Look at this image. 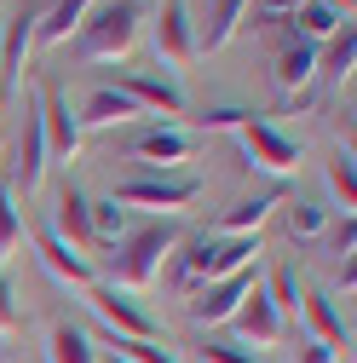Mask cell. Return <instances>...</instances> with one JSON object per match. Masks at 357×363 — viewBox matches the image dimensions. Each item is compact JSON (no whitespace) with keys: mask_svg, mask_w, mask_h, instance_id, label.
Here are the masks:
<instances>
[{"mask_svg":"<svg viewBox=\"0 0 357 363\" xmlns=\"http://www.w3.org/2000/svg\"><path fill=\"white\" fill-rule=\"evenodd\" d=\"M86 306L98 311V329H110L121 340H156V317L139 306V294H127L115 283H93L86 289Z\"/></svg>","mask_w":357,"mask_h":363,"instance_id":"5b68a950","label":"cell"},{"mask_svg":"<svg viewBox=\"0 0 357 363\" xmlns=\"http://www.w3.org/2000/svg\"><path fill=\"white\" fill-rule=\"evenodd\" d=\"M110 86H121V93L132 99V110H156L162 121H178L185 116V86H178L167 69L156 75V69H121Z\"/></svg>","mask_w":357,"mask_h":363,"instance_id":"52a82bcc","label":"cell"},{"mask_svg":"<svg viewBox=\"0 0 357 363\" xmlns=\"http://www.w3.org/2000/svg\"><path fill=\"white\" fill-rule=\"evenodd\" d=\"M334 357H340V352L323 346V340H300V346H294V363H334Z\"/></svg>","mask_w":357,"mask_h":363,"instance_id":"836d02e7","label":"cell"},{"mask_svg":"<svg viewBox=\"0 0 357 363\" xmlns=\"http://www.w3.org/2000/svg\"><path fill=\"white\" fill-rule=\"evenodd\" d=\"M35 254H40V265H47L52 277H64V283H75V289H93V283H98L93 259H86L75 242H64L52 225H40V231H35Z\"/></svg>","mask_w":357,"mask_h":363,"instance_id":"7c38bea8","label":"cell"},{"mask_svg":"<svg viewBox=\"0 0 357 363\" xmlns=\"http://www.w3.org/2000/svg\"><path fill=\"white\" fill-rule=\"evenodd\" d=\"M52 231H58L64 242H75L81 254L93 248V213H86V196H81L75 185L58 191V225H52Z\"/></svg>","mask_w":357,"mask_h":363,"instance_id":"d6986e66","label":"cell"},{"mask_svg":"<svg viewBox=\"0 0 357 363\" xmlns=\"http://www.w3.org/2000/svg\"><path fill=\"white\" fill-rule=\"evenodd\" d=\"M185 242V231H178V219H150V225H132V231L110 248V283L115 289H144L156 271H162V259Z\"/></svg>","mask_w":357,"mask_h":363,"instance_id":"6da1fadb","label":"cell"},{"mask_svg":"<svg viewBox=\"0 0 357 363\" xmlns=\"http://www.w3.org/2000/svg\"><path fill=\"white\" fill-rule=\"evenodd\" d=\"M202 352V363H259V352H248V346H237V340H208V346H196Z\"/></svg>","mask_w":357,"mask_h":363,"instance_id":"1f68e13d","label":"cell"},{"mask_svg":"<svg viewBox=\"0 0 357 363\" xmlns=\"http://www.w3.org/2000/svg\"><path fill=\"white\" fill-rule=\"evenodd\" d=\"M86 213H93V242H110V237H127V208L121 202H86Z\"/></svg>","mask_w":357,"mask_h":363,"instance_id":"83f0119b","label":"cell"},{"mask_svg":"<svg viewBox=\"0 0 357 363\" xmlns=\"http://www.w3.org/2000/svg\"><path fill=\"white\" fill-rule=\"evenodd\" d=\"M351 248H357V219H351V213H340V225H334V254H346V259H351Z\"/></svg>","mask_w":357,"mask_h":363,"instance_id":"e575fe53","label":"cell"},{"mask_svg":"<svg viewBox=\"0 0 357 363\" xmlns=\"http://www.w3.org/2000/svg\"><path fill=\"white\" fill-rule=\"evenodd\" d=\"M98 363H127V357H121V352H104V357H98Z\"/></svg>","mask_w":357,"mask_h":363,"instance_id":"f35d334b","label":"cell"},{"mask_svg":"<svg viewBox=\"0 0 357 363\" xmlns=\"http://www.w3.org/2000/svg\"><path fill=\"white\" fill-rule=\"evenodd\" d=\"M300 311H305V323L317 329V340H323V346H334V352H340V346L351 340V335H346V317L334 311V300H329V294H305V300H300Z\"/></svg>","mask_w":357,"mask_h":363,"instance_id":"603a6c76","label":"cell"},{"mask_svg":"<svg viewBox=\"0 0 357 363\" xmlns=\"http://www.w3.org/2000/svg\"><path fill=\"white\" fill-rule=\"evenodd\" d=\"M139 23H144V0H93L86 23L75 29V58H93V64L127 58L139 40Z\"/></svg>","mask_w":357,"mask_h":363,"instance_id":"7a4b0ae2","label":"cell"},{"mask_svg":"<svg viewBox=\"0 0 357 363\" xmlns=\"http://www.w3.org/2000/svg\"><path fill=\"white\" fill-rule=\"evenodd\" d=\"M277 202H283L277 191H265V196H242L237 208H225V213H219V237H259L265 213H271Z\"/></svg>","mask_w":357,"mask_h":363,"instance_id":"ffe728a7","label":"cell"},{"mask_svg":"<svg viewBox=\"0 0 357 363\" xmlns=\"http://www.w3.org/2000/svg\"><path fill=\"white\" fill-rule=\"evenodd\" d=\"M248 289H259V265H242V271H231V277H213V283H202L191 300H185V317L191 323H225V317L242 306V294Z\"/></svg>","mask_w":357,"mask_h":363,"instance_id":"8992f818","label":"cell"},{"mask_svg":"<svg viewBox=\"0 0 357 363\" xmlns=\"http://www.w3.org/2000/svg\"><path fill=\"white\" fill-rule=\"evenodd\" d=\"M202 196V179L196 173H139V179H127V185H115L110 202L121 208H150L156 219H173L178 208H191Z\"/></svg>","mask_w":357,"mask_h":363,"instance_id":"277c9868","label":"cell"},{"mask_svg":"<svg viewBox=\"0 0 357 363\" xmlns=\"http://www.w3.org/2000/svg\"><path fill=\"white\" fill-rule=\"evenodd\" d=\"M323 225H329V213H323L317 202H294V208H288V237H294V242H300V237H317Z\"/></svg>","mask_w":357,"mask_h":363,"instance_id":"4dcf8cb0","label":"cell"},{"mask_svg":"<svg viewBox=\"0 0 357 363\" xmlns=\"http://www.w3.org/2000/svg\"><path fill=\"white\" fill-rule=\"evenodd\" d=\"M225 323L237 329V346H248V340H254V346H271V340L283 335V311L265 300V289H248L242 306L225 317Z\"/></svg>","mask_w":357,"mask_h":363,"instance_id":"4fadbf2b","label":"cell"},{"mask_svg":"<svg viewBox=\"0 0 357 363\" xmlns=\"http://www.w3.org/2000/svg\"><path fill=\"white\" fill-rule=\"evenodd\" d=\"M323 179H329V191H334V208H340V213H351V208H357V173H351V145H346V150H334V156L323 162Z\"/></svg>","mask_w":357,"mask_h":363,"instance_id":"d4e9b609","label":"cell"},{"mask_svg":"<svg viewBox=\"0 0 357 363\" xmlns=\"http://www.w3.org/2000/svg\"><path fill=\"white\" fill-rule=\"evenodd\" d=\"M139 110H132V99L121 93V86H93L86 93V104H81V127H121V121H132Z\"/></svg>","mask_w":357,"mask_h":363,"instance_id":"ac0fdd59","label":"cell"},{"mask_svg":"<svg viewBox=\"0 0 357 363\" xmlns=\"http://www.w3.org/2000/svg\"><path fill=\"white\" fill-rule=\"evenodd\" d=\"M0 335H18V294L6 271H0Z\"/></svg>","mask_w":357,"mask_h":363,"instance_id":"d6a6232c","label":"cell"},{"mask_svg":"<svg viewBox=\"0 0 357 363\" xmlns=\"http://www.w3.org/2000/svg\"><path fill=\"white\" fill-rule=\"evenodd\" d=\"M40 12H47V0H29V6H18L6 23H0V99H12V86H18V69L35 47V23Z\"/></svg>","mask_w":357,"mask_h":363,"instance_id":"9c48e42d","label":"cell"},{"mask_svg":"<svg viewBox=\"0 0 357 363\" xmlns=\"http://www.w3.org/2000/svg\"><path fill=\"white\" fill-rule=\"evenodd\" d=\"M271 75H277L283 93H294V99H300V86L317 75V40H305V35H294V29H288V40H283V52H277Z\"/></svg>","mask_w":357,"mask_h":363,"instance_id":"9a60e30c","label":"cell"},{"mask_svg":"<svg viewBox=\"0 0 357 363\" xmlns=\"http://www.w3.org/2000/svg\"><path fill=\"white\" fill-rule=\"evenodd\" d=\"M35 110H40V133H47V156H75L81 150V121H75V110L64 104V93H40L35 99Z\"/></svg>","mask_w":357,"mask_h":363,"instance_id":"5bb4252c","label":"cell"},{"mask_svg":"<svg viewBox=\"0 0 357 363\" xmlns=\"http://www.w3.org/2000/svg\"><path fill=\"white\" fill-rule=\"evenodd\" d=\"M98 340L110 346V352H121L127 363H178L167 346H156V340H121V335H110V329H98Z\"/></svg>","mask_w":357,"mask_h":363,"instance_id":"4316f807","label":"cell"},{"mask_svg":"<svg viewBox=\"0 0 357 363\" xmlns=\"http://www.w3.org/2000/svg\"><path fill=\"white\" fill-rule=\"evenodd\" d=\"M265 300H271L277 311H300V277H294L288 265L271 271V283H265Z\"/></svg>","mask_w":357,"mask_h":363,"instance_id":"f1b7e54d","label":"cell"},{"mask_svg":"<svg viewBox=\"0 0 357 363\" xmlns=\"http://www.w3.org/2000/svg\"><path fill=\"white\" fill-rule=\"evenodd\" d=\"M18 237H23V213H18V202H12V185H0V259L12 254Z\"/></svg>","mask_w":357,"mask_h":363,"instance_id":"f546056e","label":"cell"},{"mask_svg":"<svg viewBox=\"0 0 357 363\" xmlns=\"http://www.w3.org/2000/svg\"><path fill=\"white\" fill-rule=\"evenodd\" d=\"M40 173H47V133H40V110H35V99H29V104H23V139H18V185L35 191Z\"/></svg>","mask_w":357,"mask_h":363,"instance_id":"2e32d148","label":"cell"},{"mask_svg":"<svg viewBox=\"0 0 357 363\" xmlns=\"http://www.w3.org/2000/svg\"><path fill=\"white\" fill-rule=\"evenodd\" d=\"M150 47H156V64H167V75L196 58V23L185 0H162V12L150 23Z\"/></svg>","mask_w":357,"mask_h":363,"instance_id":"ba28073f","label":"cell"},{"mask_svg":"<svg viewBox=\"0 0 357 363\" xmlns=\"http://www.w3.org/2000/svg\"><path fill=\"white\" fill-rule=\"evenodd\" d=\"M242 121H254V110H208L202 116V127H242Z\"/></svg>","mask_w":357,"mask_h":363,"instance_id":"d590c367","label":"cell"},{"mask_svg":"<svg viewBox=\"0 0 357 363\" xmlns=\"http://www.w3.org/2000/svg\"><path fill=\"white\" fill-rule=\"evenodd\" d=\"M47 363H98V346L86 340V329H75L69 317L47 329Z\"/></svg>","mask_w":357,"mask_h":363,"instance_id":"44dd1931","label":"cell"},{"mask_svg":"<svg viewBox=\"0 0 357 363\" xmlns=\"http://www.w3.org/2000/svg\"><path fill=\"white\" fill-rule=\"evenodd\" d=\"M242 265H259V237H191L173 248V283H213V277H231Z\"/></svg>","mask_w":357,"mask_h":363,"instance_id":"3957f363","label":"cell"},{"mask_svg":"<svg viewBox=\"0 0 357 363\" xmlns=\"http://www.w3.org/2000/svg\"><path fill=\"white\" fill-rule=\"evenodd\" d=\"M237 139H242V150L254 156V167H265V173H294V167H300V145L288 139L283 127L259 121V116L237 127Z\"/></svg>","mask_w":357,"mask_h":363,"instance_id":"30bf717a","label":"cell"},{"mask_svg":"<svg viewBox=\"0 0 357 363\" xmlns=\"http://www.w3.org/2000/svg\"><path fill=\"white\" fill-rule=\"evenodd\" d=\"M254 6H259L265 18H294V12L305 6V0H254Z\"/></svg>","mask_w":357,"mask_h":363,"instance_id":"8d00e7d4","label":"cell"},{"mask_svg":"<svg viewBox=\"0 0 357 363\" xmlns=\"http://www.w3.org/2000/svg\"><path fill=\"white\" fill-rule=\"evenodd\" d=\"M242 12H248V0H213V6H208V23L196 29V52H219V47L237 35Z\"/></svg>","mask_w":357,"mask_h":363,"instance_id":"7402d4cb","label":"cell"},{"mask_svg":"<svg viewBox=\"0 0 357 363\" xmlns=\"http://www.w3.org/2000/svg\"><path fill=\"white\" fill-rule=\"evenodd\" d=\"M288 23H294V35H305V40H329V35H334L346 18H340L334 6H323V0H305V6H300Z\"/></svg>","mask_w":357,"mask_h":363,"instance_id":"484cf974","label":"cell"},{"mask_svg":"<svg viewBox=\"0 0 357 363\" xmlns=\"http://www.w3.org/2000/svg\"><path fill=\"white\" fill-rule=\"evenodd\" d=\"M351 64H357V29H351V18H346V23L329 35V47L317 52V69H323V75H334V81H346V75H351Z\"/></svg>","mask_w":357,"mask_h":363,"instance_id":"cb8c5ba5","label":"cell"},{"mask_svg":"<svg viewBox=\"0 0 357 363\" xmlns=\"http://www.w3.org/2000/svg\"><path fill=\"white\" fill-rule=\"evenodd\" d=\"M127 150H132V162H144V167H156V173H178V162H191L196 139H191L185 127H173V121H156V127L139 133Z\"/></svg>","mask_w":357,"mask_h":363,"instance_id":"8fae6325","label":"cell"},{"mask_svg":"<svg viewBox=\"0 0 357 363\" xmlns=\"http://www.w3.org/2000/svg\"><path fill=\"white\" fill-rule=\"evenodd\" d=\"M323 6H334L340 18H351V0H323Z\"/></svg>","mask_w":357,"mask_h":363,"instance_id":"74e56055","label":"cell"},{"mask_svg":"<svg viewBox=\"0 0 357 363\" xmlns=\"http://www.w3.org/2000/svg\"><path fill=\"white\" fill-rule=\"evenodd\" d=\"M86 12H93V0H47V12L35 23V40L40 47H64V40L86 23Z\"/></svg>","mask_w":357,"mask_h":363,"instance_id":"e0dca14e","label":"cell"}]
</instances>
